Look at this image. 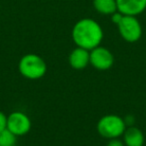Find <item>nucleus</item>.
<instances>
[{"mask_svg":"<svg viewBox=\"0 0 146 146\" xmlns=\"http://www.w3.org/2000/svg\"><path fill=\"white\" fill-rule=\"evenodd\" d=\"M72 39L77 47L92 50L99 46L103 39V30L100 24L92 18H82L72 28Z\"/></svg>","mask_w":146,"mask_h":146,"instance_id":"f257e3e1","label":"nucleus"},{"mask_svg":"<svg viewBox=\"0 0 146 146\" xmlns=\"http://www.w3.org/2000/svg\"><path fill=\"white\" fill-rule=\"evenodd\" d=\"M18 70L23 77L30 80H37L46 74L47 65L41 56L29 53L22 56L19 60Z\"/></svg>","mask_w":146,"mask_h":146,"instance_id":"f03ea898","label":"nucleus"},{"mask_svg":"<svg viewBox=\"0 0 146 146\" xmlns=\"http://www.w3.org/2000/svg\"><path fill=\"white\" fill-rule=\"evenodd\" d=\"M126 129L124 119L115 114H108L100 118L97 123V131L102 137L107 139L119 138Z\"/></svg>","mask_w":146,"mask_h":146,"instance_id":"7ed1b4c3","label":"nucleus"},{"mask_svg":"<svg viewBox=\"0 0 146 146\" xmlns=\"http://www.w3.org/2000/svg\"><path fill=\"white\" fill-rule=\"evenodd\" d=\"M118 32L123 40L129 43L137 42L142 36V27L136 16L123 15L117 24Z\"/></svg>","mask_w":146,"mask_h":146,"instance_id":"20e7f679","label":"nucleus"},{"mask_svg":"<svg viewBox=\"0 0 146 146\" xmlns=\"http://www.w3.org/2000/svg\"><path fill=\"white\" fill-rule=\"evenodd\" d=\"M31 120L21 111H14L7 116V129L18 137L27 134L31 129Z\"/></svg>","mask_w":146,"mask_h":146,"instance_id":"39448f33","label":"nucleus"},{"mask_svg":"<svg viewBox=\"0 0 146 146\" xmlns=\"http://www.w3.org/2000/svg\"><path fill=\"white\" fill-rule=\"evenodd\" d=\"M90 64L97 70H108L114 64V56L109 49L97 46L90 50Z\"/></svg>","mask_w":146,"mask_h":146,"instance_id":"423d86ee","label":"nucleus"},{"mask_svg":"<svg viewBox=\"0 0 146 146\" xmlns=\"http://www.w3.org/2000/svg\"><path fill=\"white\" fill-rule=\"evenodd\" d=\"M117 11L123 15L137 16L146 9V0H116Z\"/></svg>","mask_w":146,"mask_h":146,"instance_id":"0eeeda50","label":"nucleus"},{"mask_svg":"<svg viewBox=\"0 0 146 146\" xmlns=\"http://www.w3.org/2000/svg\"><path fill=\"white\" fill-rule=\"evenodd\" d=\"M69 64L75 70H82L90 64V51L81 47H76L69 54Z\"/></svg>","mask_w":146,"mask_h":146,"instance_id":"6e6552de","label":"nucleus"},{"mask_svg":"<svg viewBox=\"0 0 146 146\" xmlns=\"http://www.w3.org/2000/svg\"><path fill=\"white\" fill-rule=\"evenodd\" d=\"M123 142L125 146H143L145 142L144 134L135 126L126 127L123 133Z\"/></svg>","mask_w":146,"mask_h":146,"instance_id":"1a4fd4ad","label":"nucleus"},{"mask_svg":"<svg viewBox=\"0 0 146 146\" xmlns=\"http://www.w3.org/2000/svg\"><path fill=\"white\" fill-rule=\"evenodd\" d=\"M93 7L103 15H111L117 11L116 0H93Z\"/></svg>","mask_w":146,"mask_h":146,"instance_id":"9d476101","label":"nucleus"},{"mask_svg":"<svg viewBox=\"0 0 146 146\" xmlns=\"http://www.w3.org/2000/svg\"><path fill=\"white\" fill-rule=\"evenodd\" d=\"M17 143V136L8 129L0 131V146H15Z\"/></svg>","mask_w":146,"mask_h":146,"instance_id":"9b49d317","label":"nucleus"},{"mask_svg":"<svg viewBox=\"0 0 146 146\" xmlns=\"http://www.w3.org/2000/svg\"><path fill=\"white\" fill-rule=\"evenodd\" d=\"M7 128V115L0 111V131H3Z\"/></svg>","mask_w":146,"mask_h":146,"instance_id":"f8f14e48","label":"nucleus"},{"mask_svg":"<svg viewBox=\"0 0 146 146\" xmlns=\"http://www.w3.org/2000/svg\"><path fill=\"white\" fill-rule=\"evenodd\" d=\"M110 16H111V21H112V22H113L114 24L117 25L118 23L121 21L122 17H123V14H122V13H120L119 11H116V12H114L113 14H111Z\"/></svg>","mask_w":146,"mask_h":146,"instance_id":"ddd939ff","label":"nucleus"},{"mask_svg":"<svg viewBox=\"0 0 146 146\" xmlns=\"http://www.w3.org/2000/svg\"><path fill=\"white\" fill-rule=\"evenodd\" d=\"M107 146H125V144L119 138H113V139H109Z\"/></svg>","mask_w":146,"mask_h":146,"instance_id":"4468645a","label":"nucleus"}]
</instances>
